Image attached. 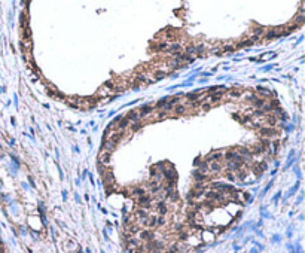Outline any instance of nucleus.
I'll return each mask as SVG.
<instances>
[{"label": "nucleus", "instance_id": "obj_4", "mask_svg": "<svg viewBox=\"0 0 305 253\" xmlns=\"http://www.w3.org/2000/svg\"><path fill=\"white\" fill-rule=\"evenodd\" d=\"M194 179L196 180V182H204V180H207V179H208V176L203 174V173H195V174H194Z\"/></svg>", "mask_w": 305, "mask_h": 253}, {"label": "nucleus", "instance_id": "obj_6", "mask_svg": "<svg viewBox=\"0 0 305 253\" xmlns=\"http://www.w3.org/2000/svg\"><path fill=\"white\" fill-rule=\"evenodd\" d=\"M220 158H223V154H222V152H219V154L208 155V156H207L208 161H216V159H220Z\"/></svg>", "mask_w": 305, "mask_h": 253}, {"label": "nucleus", "instance_id": "obj_2", "mask_svg": "<svg viewBox=\"0 0 305 253\" xmlns=\"http://www.w3.org/2000/svg\"><path fill=\"white\" fill-rule=\"evenodd\" d=\"M152 203V198H149L147 195H143L139 198V206H149Z\"/></svg>", "mask_w": 305, "mask_h": 253}, {"label": "nucleus", "instance_id": "obj_3", "mask_svg": "<svg viewBox=\"0 0 305 253\" xmlns=\"http://www.w3.org/2000/svg\"><path fill=\"white\" fill-rule=\"evenodd\" d=\"M133 194H134V195H139V197H143V195L146 194V189L141 188V186H136V188H133Z\"/></svg>", "mask_w": 305, "mask_h": 253}, {"label": "nucleus", "instance_id": "obj_5", "mask_svg": "<svg viewBox=\"0 0 305 253\" xmlns=\"http://www.w3.org/2000/svg\"><path fill=\"white\" fill-rule=\"evenodd\" d=\"M156 209H158V211H159L161 214H165L167 213V206H165V203H162V201H159V203L156 204Z\"/></svg>", "mask_w": 305, "mask_h": 253}, {"label": "nucleus", "instance_id": "obj_7", "mask_svg": "<svg viewBox=\"0 0 305 253\" xmlns=\"http://www.w3.org/2000/svg\"><path fill=\"white\" fill-rule=\"evenodd\" d=\"M173 110H174V113H177V115H182V113L186 112V107H185V106H174Z\"/></svg>", "mask_w": 305, "mask_h": 253}, {"label": "nucleus", "instance_id": "obj_1", "mask_svg": "<svg viewBox=\"0 0 305 253\" xmlns=\"http://www.w3.org/2000/svg\"><path fill=\"white\" fill-rule=\"evenodd\" d=\"M98 159H100V162H103V164H107L109 162V159H110V154L109 152H106V151H103L100 156H98Z\"/></svg>", "mask_w": 305, "mask_h": 253}]
</instances>
